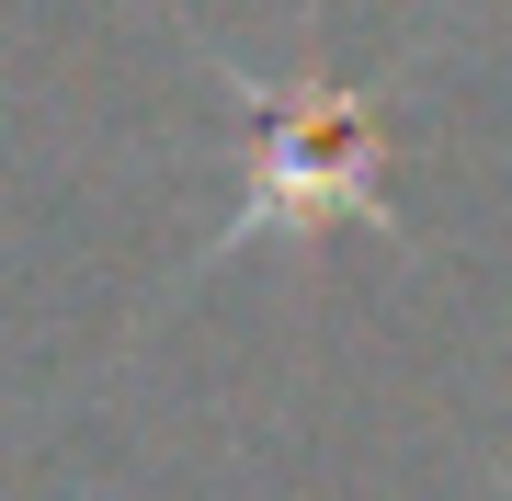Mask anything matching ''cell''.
<instances>
[{
  "label": "cell",
  "instance_id": "1",
  "mask_svg": "<svg viewBox=\"0 0 512 501\" xmlns=\"http://www.w3.org/2000/svg\"><path fill=\"white\" fill-rule=\"evenodd\" d=\"M228 103L251 126V194L217 228V262H239L251 240H330V228H399L387 171H399V114L387 92L330 80V57H296L285 80L228 69Z\"/></svg>",
  "mask_w": 512,
  "mask_h": 501
}]
</instances>
